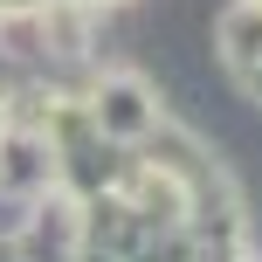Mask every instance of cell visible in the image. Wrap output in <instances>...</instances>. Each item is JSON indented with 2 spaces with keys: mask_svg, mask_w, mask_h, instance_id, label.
<instances>
[{
  "mask_svg": "<svg viewBox=\"0 0 262 262\" xmlns=\"http://www.w3.org/2000/svg\"><path fill=\"white\" fill-rule=\"evenodd\" d=\"M214 55H221L228 90L262 111V7L255 0H228L221 7V21H214Z\"/></svg>",
  "mask_w": 262,
  "mask_h": 262,
  "instance_id": "1",
  "label": "cell"
},
{
  "mask_svg": "<svg viewBox=\"0 0 262 262\" xmlns=\"http://www.w3.org/2000/svg\"><path fill=\"white\" fill-rule=\"evenodd\" d=\"M255 7H262V0H255Z\"/></svg>",
  "mask_w": 262,
  "mask_h": 262,
  "instance_id": "2",
  "label": "cell"
}]
</instances>
